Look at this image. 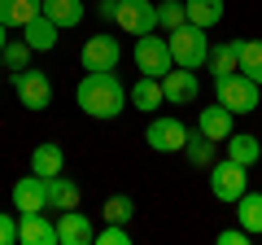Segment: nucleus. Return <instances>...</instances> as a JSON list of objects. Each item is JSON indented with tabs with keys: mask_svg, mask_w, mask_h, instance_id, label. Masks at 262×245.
I'll return each instance as SVG.
<instances>
[{
	"mask_svg": "<svg viewBox=\"0 0 262 245\" xmlns=\"http://www.w3.org/2000/svg\"><path fill=\"white\" fill-rule=\"evenodd\" d=\"M75 101H79V110L88 118L110 122V118H118L127 110V88H122V79L114 70H83V79L75 88Z\"/></svg>",
	"mask_w": 262,
	"mask_h": 245,
	"instance_id": "obj_1",
	"label": "nucleus"
},
{
	"mask_svg": "<svg viewBox=\"0 0 262 245\" xmlns=\"http://www.w3.org/2000/svg\"><path fill=\"white\" fill-rule=\"evenodd\" d=\"M166 44H170L175 66H184V70H201V66H206V57H210L206 27H192V22H184V27L166 31Z\"/></svg>",
	"mask_w": 262,
	"mask_h": 245,
	"instance_id": "obj_2",
	"label": "nucleus"
},
{
	"mask_svg": "<svg viewBox=\"0 0 262 245\" xmlns=\"http://www.w3.org/2000/svg\"><path fill=\"white\" fill-rule=\"evenodd\" d=\"M214 96H219V105H227L232 114H253L258 110V96H262V84H253L249 75L232 70V75L214 79Z\"/></svg>",
	"mask_w": 262,
	"mask_h": 245,
	"instance_id": "obj_3",
	"label": "nucleus"
},
{
	"mask_svg": "<svg viewBox=\"0 0 262 245\" xmlns=\"http://www.w3.org/2000/svg\"><path fill=\"white\" fill-rule=\"evenodd\" d=\"M131 57H136L140 75H153V79H162L170 66H175L166 35H158V31H149V35H136V48H131Z\"/></svg>",
	"mask_w": 262,
	"mask_h": 245,
	"instance_id": "obj_4",
	"label": "nucleus"
},
{
	"mask_svg": "<svg viewBox=\"0 0 262 245\" xmlns=\"http://www.w3.org/2000/svg\"><path fill=\"white\" fill-rule=\"evenodd\" d=\"M249 189V167H241V162L214 158V167H210V193H214L219 201H227V206H236V197Z\"/></svg>",
	"mask_w": 262,
	"mask_h": 245,
	"instance_id": "obj_5",
	"label": "nucleus"
},
{
	"mask_svg": "<svg viewBox=\"0 0 262 245\" xmlns=\"http://www.w3.org/2000/svg\"><path fill=\"white\" fill-rule=\"evenodd\" d=\"M9 75H13V92H18V101L27 110H48L53 105V79L44 70L22 66V70H9Z\"/></svg>",
	"mask_w": 262,
	"mask_h": 245,
	"instance_id": "obj_6",
	"label": "nucleus"
},
{
	"mask_svg": "<svg viewBox=\"0 0 262 245\" xmlns=\"http://www.w3.org/2000/svg\"><path fill=\"white\" fill-rule=\"evenodd\" d=\"M118 62H122V44L110 31H96V35L83 39V48H79V66L83 70H118Z\"/></svg>",
	"mask_w": 262,
	"mask_h": 245,
	"instance_id": "obj_7",
	"label": "nucleus"
},
{
	"mask_svg": "<svg viewBox=\"0 0 262 245\" xmlns=\"http://www.w3.org/2000/svg\"><path fill=\"white\" fill-rule=\"evenodd\" d=\"M153 153H184L188 145V127L179 118H149V132H144Z\"/></svg>",
	"mask_w": 262,
	"mask_h": 245,
	"instance_id": "obj_8",
	"label": "nucleus"
},
{
	"mask_svg": "<svg viewBox=\"0 0 262 245\" xmlns=\"http://www.w3.org/2000/svg\"><path fill=\"white\" fill-rule=\"evenodd\" d=\"M162 96H166V105H192L201 96V75L184 70V66H170L162 75Z\"/></svg>",
	"mask_w": 262,
	"mask_h": 245,
	"instance_id": "obj_9",
	"label": "nucleus"
},
{
	"mask_svg": "<svg viewBox=\"0 0 262 245\" xmlns=\"http://www.w3.org/2000/svg\"><path fill=\"white\" fill-rule=\"evenodd\" d=\"M118 22L122 31H131V35H149V31H158V5L153 0H118Z\"/></svg>",
	"mask_w": 262,
	"mask_h": 245,
	"instance_id": "obj_10",
	"label": "nucleus"
},
{
	"mask_svg": "<svg viewBox=\"0 0 262 245\" xmlns=\"http://www.w3.org/2000/svg\"><path fill=\"white\" fill-rule=\"evenodd\" d=\"M57 245H96V223L75 210H57Z\"/></svg>",
	"mask_w": 262,
	"mask_h": 245,
	"instance_id": "obj_11",
	"label": "nucleus"
},
{
	"mask_svg": "<svg viewBox=\"0 0 262 245\" xmlns=\"http://www.w3.org/2000/svg\"><path fill=\"white\" fill-rule=\"evenodd\" d=\"M13 210L18 215H35V210H48V179L44 175H22L13 184Z\"/></svg>",
	"mask_w": 262,
	"mask_h": 245,
	"instance_id": "obj_12",
	"label": "nucleus"
},
{
	"mask_svg": "<svg viewBox=\"0 0 262 245\" xmlns=\"http://www.w3.org/2000/svg\"><path fill=\"white\" fill-rule=\"evenodd\" d=\"M18 241L22 245H57V219H48L44 210L18 215Z\"/></svg>",
	"mask_w": 262,
	"mask_h": 245,
	"instance_id": "obj_13",
	"label": "nucleus"
},
{
	"mask_svg": "<svg viewBox=\"0 0 262 245\" xmlns=\"http://www.w3.org/2000/svg\"><path fill=\"white\" fill-rule=\"evenodd\" d=\"M127 101H131V110H144V114L162 110V105H166V96H162V79H153V75H140L136 84H131Z\"/></svg>",
	"mask_w": 262,
	"mask_h": 245,
	"instance_id": "obj_14",
	"label": "nucleus"
},
{
	"mask_svg": "<svg viewBox=\"0 0 262 245\" xmlns=\"http://www.w3.org/2000/svg\"><path fill=\"white\" fill-rule=\"evenodd\" d=\"M232 118H236V114L227 110V105H219V101H214L210 110H201V118H196V127H201V132H206V136H210L214 145H223L227 136L236 132V127H232Z\"/></svg>",
	"mask_w": 262,
	"mask_h": 245,
	"instance_id": "obj_15",
	"label": "nucleus"
},
{
	"mask_svg": "<svg viewBox=\"0 0 262 245\" xmlns=\"http://www.w3.org/2000/svg\"><path fill=\"white\" fill-rule=\"evenodd\" d=\"M206 70L210 75H232L241 70V39H223V44H210V57H206Z\"/></svg>",
	"mask_w": 262,
	"mask_h": 245,
	"instance_id": "obj_16",
	"label": "nucleus"
},
{
	"mask_svg": "<svg viewBox=\"0 0 262 245\" xmlns=\"http://www.w3.org/2000/svg\"><path fill=\"white\" fill-rule=\"evenodd\" d=\"M44 13L48 22H57V27L61 31H70V27H79V22H83V13H88V5L83 0H44Z\"/></svg>",
	"mask_w": 262,
	"mask_h": 245,
	"instance_id": "obj_17",
	"label": "nucleus"
},
{
	"mask_svg": "<svg viewBox=\"0 0 262 245\" xmlns=\"http://www.w3.org/2000/svg\"><path fill=\"white\" fill-rule=\"evenodd\" d=\"M22 39H27L35 53H48V48H57V39H61V27L48 22L44 13H39V18H31L27 27H22Z\"/></svg>",
	"mask_w": 262,
	"mask_h": 245,
	"instance_id": "obj_18",
	"label": "nucleus"
},
{
	"mask_svg": "<svg viewBox=\"0 0 262 245\" xmlns=\"http://www.w3.org/2000/svg\"><path fill=\"white\" fill-rule=\"evenodd\" d=\"M31 171H35V175H44V179L61 175V171H66V153H61V145H53V140L35 145V153H31Z\"/></svg>",
	"mask_w": 262,
	"mask_h": 245,
	"instance_id": "obj_19",
	"label": "nucleus"
},
{
	"mask_svg": "<svg viewBox=\"0 0 262 245\" xmlns=\"http://www.w3.org/2000/svg\"><path fill=\"white\" fill-rule=\"evenodd\" d=\"M39 9H44V0H0V22L9 31H22L31 18H39Z\"/></svg>",
	"mask_w": 262,
	"mask_h": 245,
	"instance_id": "obj_20",
	"label": "nucleus"
},
{
	"mask_svg": "<svg viewBox=\"0 0 262 245\" xmlns=\"http://www.w3.org/2000/svg\"><path fill=\"white\" fill-rule=\"evenodd\" d=\"M223 145H227V158L241 162V167H253V162L262 158V145H258V136H253V132H232Z\"/></svg>",
	"mask_w": 262,
	"mask_h": 245,
	"instance_id": "obj_21",
	"label": "nucleus"
},
{
	"mask_svg": "<svg viewBox=\"0 0 262 245\" xmlns=\"http://www.w3.org/2000/svg\"><path fill=\"white\" fill-rule=\"evenodd\" d=\"M79 197H83V193H79L75 179H66V171L48 179V210H75Z\"/></svg>",
	"mask_w": 262,
	"mask_h": 245,
	"instance_id": "obj_22",
	"label": "nucleus"
},
{
	"mask_svg": "<svg viewBox=\"0 0 262 245\" xmlns=\"http://www.w3.org/2000/svg\"><path fill=\"white\" fill-rule=\"evenodd\" d=\"M236 219H241V228L249 236H262V193L245 189L241 197H236Z\"/></svg>",
	"mask_w": 262,
	"mask_h": 245,
	"instance_id": "obj_23",
	"label": "nucleus"
},
{
	"mask_svg": "<svg viewBox=\"0 0 262 245\" xmlns=\"http://www.w3.org/2000/svg\"><path fill=\"white\" fill-rule=\"evenodd\" d=\"M184 9H188V22L192 27H219L223 22V13H227V5L223 0H184Z\"/></svg>",
	"mask_w": 262,
	"mask_h": 245,
	"instance_id": "obj_24",
	"label": "nucleus"
},
{
	"mask_svg": "<svg viewBox=\"0 0 262 245\" xmlns=\"http://www.w3.org/2000/svg\"><path fill=\"white\" fill-rule=\"evenodd\" d=\"M214 153H219V145L210 140L201 127H192L188 132V145H184V158L192 162V167H214Z\"/></svg>",
	"mask_w": 262,
	"mask_h": 245,
	"instance_id": "obj_25",
	"label": "nucleus"
},
{
	"mask_svg": "<svg viewBox=\"0 0 262 245\" xmlns=\"http://www.w3.org/2000/svg\"><path fill=\"white\" fill-rule=\"evenodd\" d=\"M101 215H105V223H131V215H136V201H131V193H114V197H105Z\"/></svg>",
	"mask_w": 262,
	"mask_h": 245,
	"instance_id": "obj_26",
	"label": "nucleus"
},
{
	"mask_svg": "<svg viewBox=\"0 0 262 245\" xmlns=\"http://www.w3.org/2000/svg\"><path fill=\"white\" fill-rule=\"evenodd\" d=\"M241 75L262 84V39H241Z\"/></svg>",
	"mask_w": 262,
	"mask_h": 245,
	"instance_id": "obj_27",
	"label": "nucleus"
},
{
	"mask_svg": "<svg viewBox=\"0 0 262 245\" xmlns=\"http://www.w3.org/2000/svg\"><path fill=\"white\" fill-rule=\"evenodd\" d=\"M31 53H35V48H31L27 39H9V44H5V57H0V66H5V70H22V66H31Z\"/></svg>",
	"mask_w": 262,
	"mask_h": 245,
	"instance_id": "obj_28",
	"label": "nucleus"
},
{
	"mask_svg": "<svg viewBox=\"0 0 262 245\" xmlns=\"http://www.w3.org/2000/svg\"><path fill=\"white\" fill-rule=\"evenodd\" d=\"M188 22V9H184V0H162L158 5V27L162 31H175Z\"/></svg>",
	"mask_w": 262,
	"mask_h": 245,
	"instance_id": "obj_29",
	"label": "nucleus"
},
{
	"mask_svg": "<svg viewBox=\"0 0 262 245\" xmlns=\"http://www.w3.org/2000/svg\"><path fill=\"white\" fill-rule=\"evenodd\" d=\"M127 241H131L127 223H105L101 232H96V245H127Z\"/></svg>",
	"mask_w": 262,
	"mask_h": 245,
	"instance_id": "obj_30",
	"label": "nucleus"
},
{
	"mask_svg": "<svg viewBox=\"0 0 262 245\" xmlns=\"http://www.w3.org/2000/svg\"><path fill=\"white\" fill-rule=\"evenodd\" d=\"M0 245H18V210L0 215Z\"/></svg>",
	"mask_w": 262,
	"mask_h": 245,
	"instance_id": "obj_31",
	"label": "nucleus"
},
{
	"mask_svg": "<svg viewBox=\"0 0 262 245\" xmlns=\"http://www.w3.org/2000/svg\"><path fill=\"white\" fill-rule=\"evenodd\" d=\"M219 245H249V232L245 228H227V232H219Z\"/></svg>",
	"mask_w": 262,
	"mask_h": 245,
	"instance_id": "obj_32",
	"label": "nucleus"
},
{
	"mask_svg": "<svg viewBox=\"0 0 262 245\" xmlns=\"http://www.w3.org/2000/svg\"><path fill=\"white\" fill-rule=\"evenodd\" d=\"M96 13H101L105 22H114V18H118V0H101V5H96Z\"/></svg>",
	"mask_w": 262,
	"mask_h": 245,
	"instance_id": "obj_33",
	"label": "nucleus"
},
{
	"mask_svg": "<svg viewBox=\"0 0 262 245\" xmlns=\"http://www.w3.org/2000/svg\"><path fill=\"white\" fill-rule=\"evenodd\" d=\"M5 44H9V27L0 22V57H5Z\"/></svg>",
	"mask_w": 262,
	"mask_h": 245,
	"instance_id": "obj_34",
	"label": "nucleus"
}]
</instances>
